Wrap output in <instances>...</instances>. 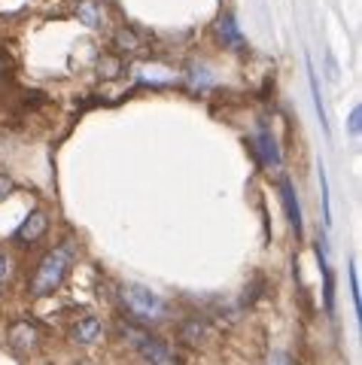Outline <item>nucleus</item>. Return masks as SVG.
<instances>
[{"instance_id":"1","label":"nucleus","mask_w":362,"mask_h":365,"mask_svg":"<svg viewBox=\"0 0 362 365\" xmlns=\"http://www.w3.org/2000/svg\"><path fill=\"white\" fill-rule=\"evenodd\" d=\"M71 262H73V247L71 244H61L49 250L46 256L37 262V271L28 283V292L31 299H46V295H55V289L64 283L67 271H71Z\"/></svg>"},{"instance_id":"2","label":"nucleus","mask_w":362,"mask_h":365,"mask_svg":"<svg viewBox=\"0 0 362 365\" xmlns=\"http://www.w3.org/2000/svg\"><path fill=\"white\" fill-rule=\"evenodd\" d=\"M122 302H125L128 314L138 317L140 323H165V319H171V304L150 287H143V283H125L122 287Z\"/></svg>"},{"instance_id":"3","label":"nucleus","mask_w":362,"mask_h":365,"mask_svg":"<svg viewBox=\"0 0 362 365\" xmlns=\"http://www.w3.org/2000/svg\"><path fill=\"white\" fill-rule=\"evenodd\" d=\"M46 228H49V216L43 213V210H31L25 220H21V225L16 228V235H13V241L19 247H31V244H37L43 235H46Z\"/></svg>"},{"instance_id":"4","label":"nucleus","mask_w":362,"mask_h":365,"mask_svg":"<svg viewBox=\"0 0 362 365\" xmlns=\"http://www.w3.org/2000/svg\"><path fill=\"white\" fill-rule=\"evenodd\" d=\"M138 350V356L146 362V365H180V356L165 344V341H158L152 335H146L143 344L134 347Z\"/></svg>"},{"instance_id":"5","label":"nucleus","mask_w":362,"mask_h":365,"mask_svg":"<svg viewBox=\"0 0 362 365\" xmlns=\"http://www.w3.org/2000/svg\"><path fill=\"white\" fill-rule=\"evenodd\" d=\"M6 341H9V347L13 350H21V353H28L37 347V341H40V329L31 323V319H16L13 326H9V332H6Z\"/></svg>"},{"instance_id":"6","label":"nucleus","mask_w":362,"mask_h":365,"mask_svg":"<svg viewBox=\"0 0 362 365\" xmlns=\"http://www.w3.org/2000/svg\"><path fill=\"white\" fill-rule=\"evenodd\" d=\"M104 338V323H100V317H83L76 319V323L71 326V341L73 344H98V341Z\"/></svg>"},{"instance_id":"7","label":"nucleus","mask_w":362,"mask_h":365,"mask_svg":"<svg viewBox=\"0 0 362 365\" xmlns=\"http://www.w3.org/2000/svg\"><path fill=\"white\" fill-rule=\"evenodd\" d=\"M256 155H259V162H262L265 168H277L280 165V150H277V140H274V134H271L265 125H259V131H256Z\"/></svg>"},{"instance_id":"8","label":"nucleus","mask_w":362,"mask_h":365,"mask_svg":"<svg viewBox=\"0 0 362 365\" xmlns=\"http://www.w3.org/2000/svg\"><path fill=\"white\" fill-rule=\"evenodd\" d=\"M280 198H284V207H286V216H289L292 232H296V237L301 241V237H304L301 207H299V198H296V192H292V182H289V180H280Z\"/></svg>"},{"instance_id":"9","label":"nucleus","mask_w":362,"mask_h":365,"mask_svg":"<svg viewBox=\"0 0 362 365\" xmlns=\"http://www.w3.org/2000/svg\"><path fill=\"white\" fill-rule=\"evenodd\" d=\"M320 274H323V302H326V311H335V283H332V271H329V262H326V250L320 247Z\"/></svg>"},{"instance_id":"10","label":"nucleus","mask_w":362,"mask_h":365,"mask_svg":"<svg viewBox=\"0 0 362 365\" xmlns=\"http://www.w3.org/2000/svg\"><path fill=\"white\" fill-rule=\"evenodd\" d=\"M76 16H79V21H83L86 28H98L100 25V4L98 0H79Z\"/></svg>"},{"instance_id":"11","label":"nucleus","mask_w":362,"mask_h":365,"mask_svg":"<svg viewBox=\"0 0 362 365\" xmlns=\"http://www.w3.org/2000/svg\"><path fill=\"white\" fill-rule=\"evenodd\" d=\"M219 37L229 46H234V49H241V46H244L241 31H237V25H234V16H222L219 19Z\"/></svg>"},{"instance_id":"12","label":"nucleus","mask_w":362,"mask_h":365,"mask_svg":"<svg viewBox=\"0 0 362 365\" xmlns=\"http://www.w3.org/2000/svg\"><path fill=\"white\" fill-rule=\"evenodd\" d=\"M113 43H116V49H122V52H138V49H140V40H138V34H134V31H128V28L116 31V37H113Z\"/></svg>"},{"instance_id":"13","label":"nucleus","mask_w":362,"mask_h":365,"mask_svg":"<svg viewBox=\"0 0 362 365\" xmlns=\"http://www.w3.org/2000/svg\"><path fill=\"white\" fill-rule=\"evenodd\" d=\"M308 73H311V95H314V107H316V116H320V125H323V131H326V110H323V101H320V83H316V73H314L311 61H308Z\"/></svg>"},{"instance_id":"14","label":"nucleus","mask_w":362,"mask_h":365,"mask_svg":"<svg viewBox=\"0 0 362 365\" xmlns=\"http://www.w3.org/2000/svg\"><path fill=\"white\" fill-rule=\"evenodd\" d=\"M98 71H100V76L116 79V76L122 73V61H119V58H113V55H104V58H100V64H98Z\"/></svg>"},{"instance_id":"15","label":"nucleus","mask_w":362,"mask_h":365,"mask_svg":"<svg viewBox=\"0 0 362 365\" xmlns=\"http://www.w3.org/2000/svg\"><path fill=\"white\" fill-rule=\"evenodd\" d=\"M183 338L189 341V344L201 341V338H205V323H201V319H189V323L183 326Z\"/></svg>"},{"instance_id":"16","label":"nucleus","mask_w":362,"mask_h":365,"mask_svg":"<svg viewBox=\"0 0 362 365\" xmlns=\"http://www.w3.org/2000/svg\"><path fill=\"white\" fill-rule=\"evenodd\" d=\"M350 289H353V307H356V314H362V295H359V277H356V265H350Z\"/></svg>"},{"instance_id":"17","label":"nucleus","mask_w":362,"mask_h":365,"mask_svg":"<svg viewBox=\"0 0 362 365\" xmlns=\"http://www.w3.org/2000/svg\"><path fill=\"white\" fill-rule=\"evenodd\" d=\"M192 83H195V86H210V71H207V67H192Z\"/></svg>"},{"instance_id":"18","label":"nucleus","mask_w":362,"mask_h":365,"mask_svg":"<svg viewBox=\"0 0 362 365\" xmlns=\"http://www.w3.org/2000/svg\"><path fill=\"white\" fill-rule=\"evenodd\" d=\"M320 189H323V220L329 222V182H326V174H320Z\"/></svg>"},{"instance_id":"19","label":"nucleus","mask_w":362,"mask_h":365,"mask_svg":"<svg viewBox=\"0 0 362 365\" xmlns=\"http://www.w3.org/2000/svg\"><path fill=\"white\" fill-rule=\"evenodd\" d=\"M362 107H353V113H350V134L359 137V128H362Z\"/></svg>"},{"instance_id":"20","label":"nucleus","mask_w":362,"mask_h":365,"mask_svg":"<svg viewBox=\"0 0 362 365\" xmlns=\"http://www.w3.org/2000/svg\"><path fill=\"white\" fill-rule=\"evenodd\" d=\"M13 189H16L13 180H9L6 174H0V201H6L9 195H13Z\"/></svg>"},{"instance_id":"21","label":"nucleus","mask_w":362,"mask_h":365,"mask_svg":"<svg viewBox=\"0 0 362 365\" xmlns=\"http://www.w3.org/2000/svg\"><path fill=\"white\" fill-rule=\"evenodd\" d=\"M268 365H292V362H289V356H286V353H280V350H277V353H271Z\"/></svg>"},{"instance_id":"22","label":"nucleus","mask_w":362,"mask_h":365,"mask_svg":"<svg viewBox=\"0 0 362 365\" xmlns=\"http://www.w3.org/2000/svg\"><path fill=\"white\" fill-rule=\"evenodd\" d=\"M6 274H9V256L0 250V280H6Z\"/></svg>"}]
</instances>
